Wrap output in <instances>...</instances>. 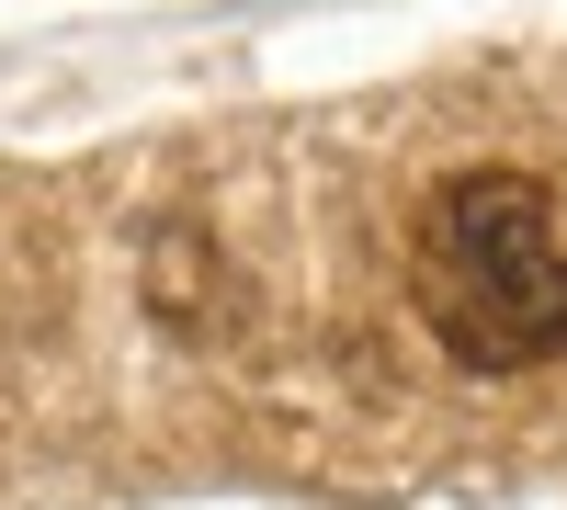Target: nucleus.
Instances as JSON below:
<instances>
[{"label": "nucleus", "instance_id": "obj_1", "mask_svg": "<svg viewBox=\"0 0 567 510\" xmlns=\"http://www.w3.org/2000/svg\"><path fill=\"white\" fill-rule=\"evenodd\" d=\"M409 295L432 341L477 375H534L567 352V216L523 170H465L420 205Z\"/></svg>", "mask_w": 567, "mask_h": 510}]
</instances>
